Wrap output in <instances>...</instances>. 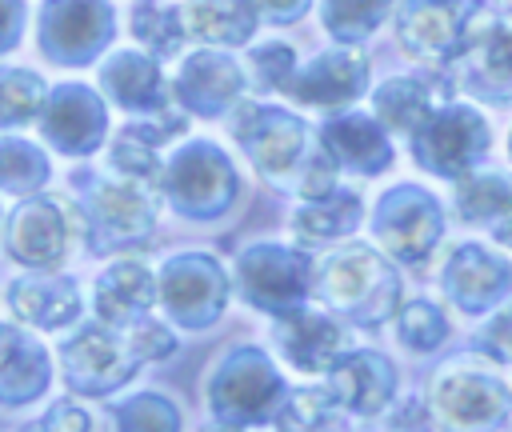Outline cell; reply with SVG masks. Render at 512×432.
Wrapping results in <instances>:
<instances>
[{
    "instance_id": "obj_1",
    "label": "cell",
    "mask_w": 512,
    "mask_h": 432,
    "mask_svg": "<svg viewBox=\"0 0 512 432\" xmlns=\"http://www.w3.org/2000/svg\"><path fill=\"white\" fill-rule=\"evenodd\" d=\"M432 404H436V416L452 424L456 432H484L492 420L504 416L508 396L492 372L472 368V364H452L436 380Z\"/></svg>"
},
{
    "instance_id": "obj_2",
    "label": "cell",
    "mask_w": 512,
    "mask_h": 432,
    "mask_svg": "<svg viewBox=\"0 0 512 432\" xmlns=\"http://www.w3.org/2000/svg\"><path fill=\"white\" fill-rule=\"evenodd\" d=\"M484 152V120L468 108L432 112L416 132V156L440 176H460Z\"/></svg>"
},
{
    "instance_id": "obj_3",
    "label": "cell",
    "mask_w": 512,
    "mask_h": 432,
    "mask_svg": "<svg viewBox=\"0 0 512 432\" xmlns=\"http://www.w3.org/2000/svg\"><path fill=\"white\" fill-rule=\"evenodd\" d=\"M384 204H388L380 212V236H384V244L396 256H404V260H420L436 244V236H440L436 204H428L416 188H396Z\"/></svg>"
},
{
    "instance_id": "obj_4",
    "label": "cell",
    "mask_w": 512,
    "mask_h": 432,
    "mask_svg": "<svg viewBox=\"0 0 512 432\" xmlns=\"http://www.w3.org/2000/svg\"><path fill=\"white\" fill-rule=\"evenodd\" d=\"M464 20H468L464 0H408L404 20H400V36H404L408 52L440 60L460 44Z\"/></svg>"
},
{
    "instance_id": "obj_5",
    "label": "cell",
    "mask_w": 512,
    "mask_h": 432,
    "mask_svg": "<svg viewBox=\"0 0 512 432\" xmlns=\"http://www.w3.org/2000/svg\"><path fill=\"white\" fill-rule=\"evenodd\" d=\"M236 136L248 144V152L256 156V164L268 176H280L284 168L296 164L300 144H304V128L284 116V112H268V108H244V124L236 120Z\"/></svg>"
},
{
    "instance_id": "obj_6",
    "label": "cell",
    "mask_w": 512,
    "mask_h": 432,
    "mask_svg": "<svg viewBox=\"0 0 512 432\" xmlns=\"http://www.w3.org/2000/svg\"><path fill=\"white\" fill-rule=\"evenodd\" d=\"M464 56L472 64V80L492 92V100L512 96V16L488 20L480 32L464 36Z\"/></svg>"
},
{
    "instance_id": "obj_7",
    "label": "cell",
    "mask_w": 512,
    "mask_h": 432,
    "mask_svg": "<svg viewBox=\"0 0 512 432\" xmlns=\"http://www.w3.org/2000/svg\"><path fill=\"white\" fill-rule=\"evenodd\" d=\"M8 248L24 264H56L64 252V224L48 200H32L12 216Z\"/></svg>"
},
{
    "instance_id": "obj_8",
    "label": "cell",
    "mask_w": 512,
    "mask_h": 432,
    "mask_svg": "<svg viewBox=\"0 0 512 432\" xmlns=\"http://www.w3.org/2000/svg\"><path fill=\"white\" fill-rule=\"evenodd\" d=\"M376 284H388V276H384V264L368 248H348V252L332 256L324 268V280H320L324 300L344 312H360V304L368 300V292Z\"/></svg>"
},
{
    "instance_id": "obj_9",
    "label": "cell",
    "mask_w": 512,
    "mask_h": 432,
    "mask_svg": "<svg viewBox=\"0 0 512 432\" xmlns=\"http://www.w3.org/2000/svg\"><path fill=\"white\" fill-rule=\"evenodd\" d=\"M360 84H364V60L352 52H328L312 68H304L292 92L308 104H340V100H352Z\"/></svg>"
},
{
    "instance_id": "obj_10",
    "label": "cell",
    "mask_w": 512,
    "mask_h": 432,
    "mask_svg": "<svg viewBox=\"0 0 512 432\" xmlns=\"http://www.w3.org/2000/svg\"><path fill=\"white\" fill-rule=\"evenodd\" d=\"M244 280L256 304H292V296L300 292V260L292 252L280 248H256L244 256Z\"/></svg>"
},
{
    "instance_id": "obj_11",
    "label": "cell",
    "mask_w": 512,
    "mask_h": 432,
    "mask_svg": "<svg viewBox=\"0 0 512 432\" xmlns=\"http://www.w3.org/2000/svg\"><path fill=\"white\" fill-rule=\"evenodd\" d=\"M504 284H508V264L492 260L484 248H472V244L460 248L448 268V292L468 308H484Z\"/></svg>"
},
{
    "instance_id": "obj_12",
    "label": "cell",
    "mask_w": 512,
    "mask_h": 432,
    "mask_svg": "<svg viewBox=\"0 0 512 432\" xmlns=\"http://www.w3.org/2000/svg\"><path fill=\"white\" fill-rule=\"evenodd\" d=\"M324 140L332 148V156L348 168H360V172H380L388 164V144L380 136L376 124H368L364 116H344V120H332L324 128Z\"/></svg>"
},
{
    "instance_id": "obj_13",
    "label": "cell",
    "mask_w": 512,
    "mask_h": 432,
    "mask_svg": "<svg viewBox=\"0 0 512 432\" xmlns=\"http://www.w3.org/2000/svg\"><path fill=\"white\" fill-rule=\"evenodd\" d=\"M68 376L76 388H108L128 376V364L104 332H84L68 344Z\"/></svg>"
},
{
    "instance_id": "obj_14",
    "label": "cell",
    "mask_w": 512,
    "mask_h": 432,
    "mask_svg": "<svg viewBox=\"0 0 512 432\" xmlns=\"http://www.w3.org/2000/svg\"><path fill=\"white\" fill-rule=\"evenodd\" d=\"M100 28H104V8L96 0H56L52 4V24L44 20V52H60L64 56V44H72V56L84 52L100 40Z\"/></svg>"
},
{
    "instance_id": "obj_15",
    "label": "cell",
    "mask_w": 512,
    "mask_h": 432,
    "mask_svg": "<svg viewBox=\"0 0 512 432\" xmlns=\"http://www.w3.org/2000/svg\"><path fill=\"white\" fill-rule=\"evenodd\" d=\"M180 16L192 36L216 44H240L252 32V8L244 0H192Z\"/></svg>"
},
{
    "instance_id": "obj_16",
    "label": "cell",
    "mask_w": 512,
    "mask_h": 432,
    "mask_svg": "<svg viewBox=\"0 0 512 432\" xmlns=\"http://www.w3.org/2000/svg\"><path fill=\"white\" fill-rule=\"evenodd\" d=\"M388 384H392V372L380 356H352L332 372V392L360 412H376L388 396Z\"/></svg>"
},
{
    "instance_id": "obj_17",
    "label": "cell",
    "mask_w": 512,
    "mask_h": 432,
    "mask_svg": "<svg viewBox=\"0 0 512 432\" xmlns=\"http://www.w3.org/2000/svg\"><path fill=\"white\" fill-rule=\"evenodd\" d=\"M280 344H284V352L292 356L296 368L320 372L336 356L340 332L328 320H320V316H292V320L280 324Z\"/></svg>"
},
{
    "instance_id": "obj_18",
    "label": "cell",
    "mask_w": 512,
    "mask_h": 432,
    "mask_svg": "<svg viewBox=\"0 0 512 432\" xmlns=\"http://www.w3.org/2000/svg\"><path fill=\"white\" fill-rule=\"evenodd\" d=\"M152 300V284H148V272L132 260L124 264H112L104 276H100V312L112 316V320H128L136 312H144Z\"/></svg>"
},
{
    "instance_id": "obj_19",
    "label": "cell",
    "mask_w": 512,
    "mask_h": 432,
    "mask_svg": "<svg viewBox=\"0 0 512 432\" xmlns=\"http://www.w3.org/2000/svg\"><path fill=\"white\" fill-rule=\"evenodd\" d=\"M236 84H240V76H236V68L228 60L196 56V60H188V72H184V100L204 112V92H212V112H220L232 100Z\"/></svg>"
},
{
    "instance_id": "obj_20",
    "label": "cell",
    "mask_w": 512,
    "mask_h": 432,
    "mask_svg": "<svg viewBox=\"0 0 512 432\" xmlns=\"http://www.w3.org/2000/svg\"><path fill=\"white\" fill-rule=\"evenodd\" d=\"M376 108L388 124L396 128H420L428 116H432V104H428V84L424 80H392L376 92Z\"/></svg>"
},
{
    "instance_id": "obj_21",
    "label": "cell",
    "mask_w": 512,
    "mask_h": 432,
    "mask_svg": "<svg viewBox=\"0 0 512 432\" xmlns=\"http://www.w3.org/2000/svg\"><path fill=\"white\" fill-rule=\"evenodd\" d=\"M104 84L112 88V96L128 108H140V104H156V68L140 56H116L108 68H104Z\"/></svg>"
},
{
    "instance_id": "obj_22",
    "label": "cell",
    "mask_w": 512,
    "mask_h": 432,
    "mask_svg": "<svg viewBox=\"0 0 512 432\" xmlns=\"http://www.w3.org/2000/svg\"><path fill=\"white\" fill-rule=\"evenodd\" d=\"M96 212H100V220L116 232V240H132V236L148 232V200H144L136 188H128V184L104 188Z\"/></svg>"
},
{
    "instance_id": "obj_23",
    "label": "cell",
    "mask_w": 512,
    "mask_h": 432,
    "mask_svg": "<svg viewBox=\"0 0 512 432\" xmlns=\"http://www.w3.org/2000/svg\"><path fill=\"white\" fill-rule=\"evenodd\" d=\"M12 308L32 320V324H64L68 316L60 308H52V300H64V296H76L64 280H20L12 284Z\"/></svg>"
},
{
    "instance_id": "obj_24",
    "label": "cell",
    "mask_w": 512,
    "mask_h": 432,
    "mask_svg": "<svg viewBox=\"0 0 512 432\" xmlns=\"http://www.w3.org/2000/svg\"><path fill=\"white\" fill-rule=\"evenodd\" d=\"M360 216V200L356 196H328L324 204H308L296 216V232L308 240H328L336 232H348Z\"/></svg>"
},
{
    "instance_id": "obj_25",
    "label": "cell",
    "mask_w": 512,
    "mask_h": 432,
    "mask_svg": "<svg viewBox=\"0 0 512 432\" xmlns=\"http://www.w3.org/2000/svg\"><path fill=\"white\" fill-rule=\"evenodd\" d=\"M456 204H460V216H468V220H496V216L512 212V184L500 176H476L460 188Z\"/></svg>"
},
{
    "instance_id": "obj_26",
    "label": "cell",
    "mask_w": 512,
    "mask_h": 432,
    "mask_svg": "<svg viewBox=\"0 0 512 432\" xmlns=\"http://www.w3.org/2000/svg\"><path fill=\"white\" fill-rule=\"evenodd\" d=\"M208 296H220V280H216V272H212V264L204 268V264H172V272H168V304L172 308H180L184 316H192V304H200V300H208Z\"/></svg>"
},
{
    "instance_id": "obj_27",
    "label": "cell",
    "mask_w": 512,
    "mask_h": 432,
    "mask_svg": "<svg viewBox=\"0 0 512 432\" xmlns=\"http://www.w3.org/2000/svg\"><path fill=\"white\" fill-rule=\"evenodd\" d=\"M132 28L144 44H152L156 52H172L180 44V32H184V16L176 8H156L152 0H144L132 16Z\"/></svg>"
},
{
    "instance_id": "obj_28",
    "label": "cell",
    "mask_w": 512,
    "mask_h": 432,
    "mask_svg": "<svg viewBox=\"0 0 512 432\" xmlns=\"http://www.w3.org/2000/svg\"><path fill=\"white\" fill-rule=\"evenodd\" d=\"M384 8H388V0H328L324 20H328V28L336 36L356 40V36H364V32L376 28V20L384 16Z\"/></svg>"
},
{
    "instance_id": "obj_29",
    "label": "cell",
    "mask_w": 512,
    "mask_h": 432,
    "mask_svg": "<svg viewBox=\"0 0 512 432\" xmlns=\"http://www.w3.org/2000/svg\"><path fill=\"white\" fill-rule=\"evenodd\" d=\"M40 100V84L28 72H0V124L24 120Z\"/></svg>"
},
{
    "instance_id": "obj_30",
    "label": "cell",
    "mask_w": 512,
    "mask_h": 432,
    "mask_svg": "<svg viewBox=\"0 0 512 432\" xmlns=\"http://www.w3.org/2000/svg\"><path fill=\"white\" fill-rule=\"evenodd\" d=\"M288 432H324L328 428V396L324 392H296L284 408Z\"/></svg>"
},
{
    "instance_id": "obj_31",
    "label": "cell",
    "mask_w": 512,
    "mask_h": 432,
    "mask_svg": "<svg viewBox=\"0 0 512 432\" xmlns=\"http://www.w3.org/2000/svg\"><path fill=\"white\" fill-rule=\"evenodd\" d=\"M400 332H404L408 344H416V348H432V344L444 336V320H440V312H436L432 304L416 300V304L404 308V316H400Z\"/></svg>"
},
{
    "instance_id": "obj_32",
    "label": "cell",
    "mask_w": 512,
    "mask_h": 432,
    "mask_svg": "<svg viewBox=\"0 0 512 432\" xmlns=\"http://www.w3.org/2000/svg\"><path fill=\"white\" fill-rule=\"evenodd\" d=\"M128 432H172V412L160 400H140L124 412Z\"/></svg>"
},
{
    "instance_id": "obj_33",
    "label": "cell",
    "mask_w": 512,
    "mask_h": 432,
    "mask_svg": "<svg viewBox=\"0 0 512 432\" xmlns=\"http://www.w3.org/2000/svg\"><path fill=\"white\" fill-rule=\"evenodd\" d=\"M252 64H256V72H260V84H288V76H292V52H288L284 44L260 48V52L252 56Z\"/></svg>"
},
{
    "instance_id": "obj_34",
    "label": "cell",
    "mask_w": 512,
    "mask_h": 432,
    "mask_svg": "<svg viewBox=\"0 0 512 432\" xmlns=\"http://www.w3.org/2000/svg\"><path fill=\"white\" fill-rule=\"evenodd\" d=\"M88 428V416L84 412H76V408H56L44 424H32V432H84Z\"/></svg>"
},
{
    "instance_id": "obj_35",
    "label": "cell",
    "mask_w": 512,
    "mask_h": 432,
    "mask_svg": "<svg viewBox=\"0 0 512 432\" xmlns=\"http://www.w3.org/2000/svg\"><path fill=\"white\" fill-rule=\"evenodd\" d=\"M488 340H492V348L496 352H504V356H512V308L488 328Z\"/></svg>"
},
{
    "instance_id": "obj_36",
    "label": "cell",
    "mask_w": 512,
    "mask_h": 432,
    "mask_svg": "<svg viewBox=\"0 0 512 432\" xmlns=\"http://www.w3.org/2000/svg\"><path fill=\"white\" fill-rule=\"evenodd\" d=\"M12 28H20V4L0 0V48L12 40Z\"/></svg>"
},
{
    "instance_id": "obj_37",
    "label": "cell",
    "mask_w": 512,
    "mask_h": 432,
    "mask_svg": "<svg viewBox=\"0 0 512 432\" xmlns=\"http://www.w3.org/2000/svg\"><path fill=\"white\" fill-rule=\"evenodd\" d=\"M260 4H264L272 16H284V20H288V16H296V12H300L308 0H260Z\"/></svg>"
},
{
    "instance_id": "obj_38",
    "label": "cell",
    "mask_w": 512,
    "mask_h": 432,
    "mask_svg": "<svg viewBox=\"0 0 512 432\" xmlns=\"http://www.w3.org/2000/svg\"><path fill=\"white\" fill-rule=\"evenodd\" d=\"M500 236H504V240H512V228H500Z\"/></svg>"
}]
</instances>
